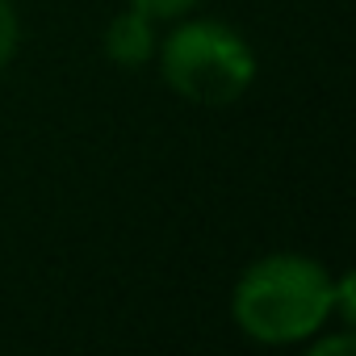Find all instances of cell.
<instances>
[{"label": "cell", "mask_w": 356, "mask_h": 356, "mask_svg": "<svg viewBox=\"0 0 356 356\" xmlns=\"http://www.w3.org/2000/svg\"><path fill=\"white\" fill-rule=\"evenodd\" d=\"M231 318L264 348L314 339L335 318V273L302 252H268L239 273Z\"/></svg>", "instance_id": "cell-1"}, {"label": "cell", "mask_w": 356, "mask_h": 356, "mask_svg": "<svg viewBox=\"0 0 356 356\" xmlns=\"http://www.w3.org/2000/svg\"><path fill=\"white\" fill-rule=\"evenodd\" d=\"M163 84L193 105H231L256 80L252 42L218 17H176L172 34L155 47Z\"/></svg>", "instance_id": "cell-2"}, {"label": "cell", "mask_w": 356, "mask_h": 356, "mask_svg": "<svg viewBox=\"0 0 356 356\" xmlns=\"http://www.w3.org/2000/svg\"><path fill=\"white\" fill-rule=\"evenodd\" d=\"M101 47H105V59L113 67H147L155 59V47H159L155 22L138 9H122L118 17H109Z\"/></svg>", "instance_id": "cell-3"}, {"label": "cell", "mask_w": 356, "mask_h": 356, "mask_svg": "<svg viewBox=\"0 0 356 356\" xmlns=\"http://www.w3.org/2000/svg\"><path fill=\"white\" fill-rule=\"evenodd\" d=\"M17 42H22V22H17V9L13 0H0V72H5L17 55Z\"/></svg>", "instance_id": "cell-4"}, {"label": "cell", "mask_w": 356, "mask_h": 356, "mask_svg": "<svg viewBox=\"0 0 356 356\" xmlns=\"http://www.w3.org/2000/svg\"><path fill=\"white\" fill-rule=\"evenodd\" d=\"M197 5H202V0H130V9L147 13L155 26L159 22H176V17H189Z\"/></svg>", "instance_id": "cell-5"}, {"label": "cell", "mask_w": 356, "mask_h": 356, "mask_svg": "<svg viewBox=\"0 0 356 356\" xmlns=\"http://www.w3.org/2000/svg\"><path fill=\"white\" fill-rule=\"evenodd\" d=\"M335 318H339V327H352V318H356V281L348 273L335 277Z\"/></svg>", "instance_id": "cell-6"}, {"label": "cell", "mask_w": 356, "mask_h": 356, "mask_svg": "<svg viewBox=\"0 0 356 356\" xmlns=\"http://www.w3.org/2000/svg\"><path fill=\"white\" fill-rule=\"evenodd\" d=\"M352 327H343L339 335H323V339H314L310 343V356H335V352H352Z\"/></svg>", "instance_id": "cell-7"}]
</instances>
